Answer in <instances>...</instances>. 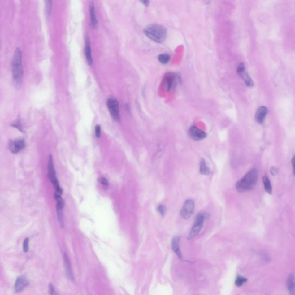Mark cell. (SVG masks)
<instances>
[{"instance_id":"6","label":"cell","mask_w":295,"mask_h":295,"mask_svg":"<svg viewBox=\"0 0 295 295\" xmlns=\"http://www.w3.org/2000/svg\"><path fill=\"white\" fill-rule=\"evenodd\" d=\"M194 201L191 199L187 200L183 204V206L180 212V215L184 220H188L193 215L194 212Z\"/></svg>"},{"instance_id":"19","label":"cell","mask_w":295,"mask_h":295,"mask_svg":"<svg viewBox=\"0 0 295 295\" xmlns=\"http://www.w3.org/2000/svg\"><path fill=\"white\" fill-rule=\"evenodd\" d=\"M262 180H263L265 190L266 193H268L269 194H271L273 189H272V186H271V184L270 183V180L269 179V178L267 177V176H266V175L263 176V177L262 178Z\"/></svg>"},{"instance_id":"20","label":"cell","mask_w":295,"mask_h":295,"mask_svg":"<svg viewBox=\"0 0 295 295\" xmlns=\"http://www.w3.org/2000/svg\"><path fill=\"white\" fill-rule=\"evenodd\" d=\"M89 13H90V16H91L92 24L94 27H95L98 24V21H97V19H96V17L95 7H94V5H93V4L92 2H91L89 4Z\"/></svg>"},{"instance_id":"28","label":"cell","mask_w":295,"mask_h":295,"mask_svg":"<svg viewBox=\"0 0 295 295\" xmlns=\"http://www.w3.org/2000/svg\"><path fill=\"white\" fill-rule=\"evenodd\" d=\"M270 174H271V175L275 176L276 175L278 174V172H279V169H278V168L276 167H272L270 168Z\"/></svg>"},{"instance_id":"33","label":"cell","mask_w":295,"mask_h":295,"mask_svg":"<svg viewBox=\"0 0 295 295\" xmlns=\"http://www.w3.org/2000/svg\"><path fill=\"white\" fill-rule=\"evenodd\" d=\"M141 2H142L144 4V5H146V6H147L149 4V1H141Z\"/></svg>"},{"instance_id":"4","label":"cell","mask_w":295,"mask_h":295,"mask_svg":"<svg viewBox=\"0 0 295 295\" xmlns=\"http://www.w3.org/2000/svg\"><path fill=\"white\" fill-rule=\"evenodd\" d=\"M209 218L210 215L208 213L204 212L198 213L195 217L194 224L193 225L191 231L187 236V239L191 240L192 239L195 237L201 231L204 226V222Z\"/></svg>"},{"instance_id":"13","label":"cell","mask_w":295,"mask_h":295,"mask_svg":"<svg viewBox=\"0 0 295 295\" xmlns=\"http://www.w3.org/2000/svg\"><path fill=\"white\" fill-rule=\"evenodd\" d=\"M63 262H64L65 268L66 273H67L68 279H69L71 281H73L74 275H73V273L72 269L70 259L69 258L68 255H67V254L64 253V254H63Z\"/></svg>"},{"instance_id":"29","label":"cell","mask_w":295,"mask_h":295,"mask_svg":"<svg viewBox=\"0 0 295 295\" xmlns=\"http://www.w3.org/2000/svg\"><path fill=\"white\" fill-rule=\"evenodd\" d=\"M49 292L50 295H57L56 291L54 289V287L52 284H50L49 287Z\"/></svg>"},{"instance_id":"23","label":"cell","mask_w":295,"mask_h":295,"mask_svg":"<svg viewBox=\"0 0 295 295\" xmlns=\"http://www.w3.org/2000/svg\"><path fill=\"white\" fill-rule=\"evenodd\" d=\"M174 77L172 75H168L167 77L166 80V87L168 89H170L172 87L174 83Z\"/></svg>"},{"instance_id":"8","label":"cell","mask_w":295,"mask_h":295,"mask_svg":"<svg viewBox=\"0 0 295 295\" xmlns=\"http://www.w3.org/2000/svg\"><path fill=\"white\" fill-rule=\"evenodd\" d=\"M61 195H62L57 193H54V198L56 200V202H57L56 209H57V213L58 221L61 227H63L64 226V217H63V209L64 208L65 202L62 198Z\"/></svg>"},{"instance_id":"32","label":"cell","mask_w":295,"mask_h":295,"mask_svg":"<svg viewBox=\"0 0 295 295\" xmlns=\"http://www.w3.org/2000/svg\"><path fill=\"white\" fill-rule=\"evenodd\" d=\"M292 164L293 166V174H295V156L293 157L292 159Z\"/></svg>"},{"instance_id":"14","label":"cell","mask_w":295,"mask_h":295,"mask_svg":"<svg viewBox=\"0 0 295 295\" xmlns=\"http://www.w3.org/2000/svg\"><path fill=\"white\" fill-rule=\"evenodd\" d=\"M28 284V281L25 277H19L17 279L15 285V290L16 292H20L23 289H24L25 287H27Z\"/></svg>"},{"instance_id":"9","label":"cell","mask_w":295,"mask_h":295,"mask_svg":"<svg viewBox=\"0 0 295 295\" xmlns=\"http://www.w3.org/2000/svg\"><path fill=\"white\" fill-rule=\"evenodd\" d=\"M25 146L24 139H16L9 142V149L12 154H18L25 148Z\"/></svg>"},{"instance_id":"31","label":"cell","mask_w":295,"mask_h":295,"mask_svg":"<svg viewBox=\"0 0 295 295\" xmlns=\"http://www.w3.org/2000/svg\"><path fill=\"white\" fill-rule=\"evenodd\" d=\"M100 183L104 186H108V181L105 178H100Z\"/></svg>"},{"instance_id":"26","label":"cell","mask_w":295,"mask_h":295,"mask_svg":"<svg viewBox=\"0 0 295 295\" xmlns=\"http://www.w3.org/2000/svg\"><path fill=\"white\" fill-rule=\"evenodd\" d=\"M11 126H12V127L16 128H17L18 130H19L21 132H23V129L22 125H21L20 121H19V120H17V121H15V122L12 123V124H11Z\"/></svg>"},{"instance_id":"17","label":"cell","mask_w":295,"mask_h":295,"mask_svg":"<svg viewBox=\"0 0 295 295\" xmlns=\"http://www.w3.org/2000/svg\"><path fill=\"white\" fill-rule=\"evenodd\" d=\"M287 285L289 295H295V279L293 274H291L288 276Z\"/></svg>"},{"instance_id":"1","label":"cell","mask_w":295,"mask_h":295,"mask_svg":"<svg viewBox=\"0 0 295 295\" xmlns=\"http://www.w3.org/2000/svg\"><path fill=\"white\" fill-rule=\"evenodd\" d=\"M258 171L253 168L247 172L245 175L236 183L235 187L239 192H245L253 189L258 180Z\"/></svg>"},{"instance_id":"15","label":"cell","mask_w":295,"mask_h":295,"mask_svg":"<svg viewBox=\"0 0 295 295\" xmlns=\"http://www.w3.org/2000/svg\"><path fill=\"white\" fill-rule=\"evenodd\" d=\"M84 54L87 59L88 63L89 65H91L92 63V58L91 49L90 42L88 38L85 39V48H84Z\"/></svg>"},{"instance_id":"27","label":"cell","mask_w":295,"mask_h":295,"mask_svg":"<svg viewBox=\"0 0 295 295\" xmlns=\"http://www.w3.org/2000/svg\"><path fill=\"white\" fill-rule=\"evenodd\" d=\"M29 249V238H25L23 243V251L25 253H27Z\"/></svg>"},{"instance_id":"24","label":"cell","mask_w":295,"mask_h":295,"mask_svg":"<svg viewBox=\"0 0 295 295\" xmlns=\"http://www.w3.org/2000/svg\"><path fill=\"white\" fill-rule=\"evenodd\" d=\"M46 12L47 16H50V13L51 12L52 8V2L51 1H46Z\"/></svg>"},{"instance_id":"3","label":"cell","mask_w":295,"mask_h":295,"mask_svg":"<svg viewBox=\"0 0 295 295\" xmlns=\"http://www.w3.org/2000/svg\"><path fill=\"white\" fill-rule=\"evenodd\" d=\"M146 35L154 42L162 43L167 37V29L165 27L158 24H150L144 29Z\"/></svg>"},{"instance_id":"7","label":"cell","mask_w":295,"mask_h":295,"mask_svg":"<svg viewBox=\"0 0 295 295\" xmlns=\"http://www.w3.org/2000/svg\"><path fill=\"white\" fill-rule=\"evenodd\" d=\"M107 107L111 115L112 118L115 121H118L120 119V114H119V102L118 101L111 98L108 99L107 102Z\"/></svg>"},{"instance_id":"22","label":"cell","mask_w":295,"mask_h":295,"mask_svg":"<svg viewBox=\"0 0 295 295\" xmlns=\"http://www.w3.org/2000/svg\"><path fill=\"white\" fill-rule=\"evenodd\" d=\"M158 61L163 64H166L169 62L170 59V57L168 54H160L158 56Z\"/></svg>"},{"instance_id":"18","label":"cell","mask_w":295,"mask_h":295,"mask_svg":"<svg viewBox=\"0 0 295 295\" xmlns=\"http://www.w3.org/2000/svg\"><path fill=\"white\" fill-rule=\"evenodd\" d=\"M200 172L201 174L208 175L210 174V168L206 166L204 158H201L200 162Z\"/></svg>"},{"instance_id":"5","label":"cell","mask_w":295,"mask_h":295,"mask_svg":"<svg viewBox=\"0 0 295 295\" xmlns=\"http://www.w3.org/2000/svg\"><path fill=\"white\" fill-rule=\"evenodd\" d=\"M47 170H48V176L50 179V182L53 183L54 188L55 189V193L62 194L63 190L62 188L60 187L58 179L56 176V172L54 168V162L53 158L51 155H50L49 158L48 165H47Z\"/></svg>"},{"instance_id":"21","label":"cell","mask_w":295,"mask_h":295,"mask_svg":"<svg viewBox=\"0 0 295 295\" xmlns=\"http://www.w3.org/2000/svg\"><path fill=\"white\" fill-rule=\"evenodd\" d=\"M247 281V279L241 276V275H237V278L235 280V285L237 287H241Z\"/></svg>"},{"instance_id":"10","label":"cell","mask_w":295,"mask_h":295,"mask_svg":"<svg viewBox=\"0 0 295 295\" xmlns=\"http://www.w3.org/2000/svg\"><path fill=\"white\" fill-rule=\"evenodd\" d=\"M189 135L193 140L195 141L202 140L207 136L206 133L195 126H192L190 128L189 130Z\"/></svg>"},{"instance_id":"16","label":"cell","mask_w":295,"mask_h":295,"mask_svg":"<svg viewBox=\"0 0 295 295\" xmlns=\"http://www.w3.org/2000/svg\"><path fill=\"white\" fill-rule=\"evenodd\" d=\"M171 246L173 251H174L175 253L176 254L178 257L179 259H182V253L180 252V248H179V237L178 236H175L172 239Z\"/></svg>"},{"instance_id":"25","label":"cell","mask_w":295,"mask_h":295,"mask_svg":"<svg viewBox=\"0 0 295 295\" xmlns=\"http://www.w3.org/2000/svg\"><path fill=\"white\" fill-rule=\"evenodd\" d=\"M157 210H158V213L160 214L161 216L162 217L164 216L165 214H166V206L164 205H158V208H157Z\"/></svg>"},{"instance_id":"30","label":"cell","mask_w":295,"mask_h":295,"mask_svg":"<svg viewBox=\"0 0 295 295\" xmlns=\"http://www.w3.org/2000/svg\"><path fill=\"white\" fill-rule=\"evenodd\" d=\"M95 135L97 137H100L101 135V128L99 125H97L95 126Z\"/></svg>"},{"instance_id":"12","label":"cell","mask_w":295,"mask_h":295,"mask_svg":"<svg viewBox=\"0 0 295 295\" xmlns=\"http://www.w3.org/2000/svg\"><path fill=\"white\" fill-rule=\"evenodd\" d=\"M268 112V110L265 106H260L255 114V120L258 124H262L266 118V115Z\"/></svg>"},{"instance_id":"11","label":"cell","mask_w":295,"mask_h":295,"mask_svg":"<svg viewBox=\"0 0 295 295\" xmlns=\"http://www.w3.org/2000/svg\"><path fill=\"white\" fill-rule=\"evenodd\" d=\"M237 73L241 77L244 81L245 82L246 85L249 87H253L254 82L252 79L250 78L249 75L245 71V65L243 63H241L237 69Z\"/></svg>"},{"instance_id":"2","label":"cell","mask_w":295,"mask_h":295,"mask_svg":"<svg viewBox=\"0 0 295 295\" xmlns=\"http://www.w3.org/2000/svg\"><path fill=\"white\" fill-rule=\"evenodd\" d=\"M12 76L13 82L17 88L21 87L23 76V67L22 65V54L21 50L17 48L13 59Z\"/></svg>"}]
</instances>
